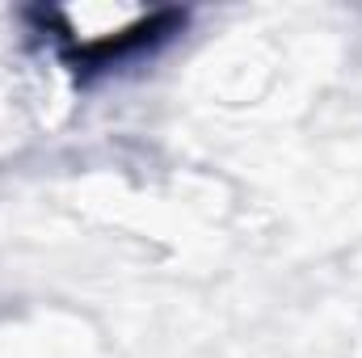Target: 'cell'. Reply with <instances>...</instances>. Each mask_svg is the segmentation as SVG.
<instances>
[{"mask_svg":"<svg viewBox=\"0 0 362 358\" xmlns=\"http://www.w3.org/2000/svg\"><path fill=\"white\" fill-rule=\"evenodd\" d=\"M51 21L59 25V38L85 55V59H110L122 47H139L152 38L148 30L160 21L152 8H105V4H85V8H55Z\"/></svg>","mask_w":362,"mask_h":358,"instance_id":"1","label":"cell"}]
</instances>
